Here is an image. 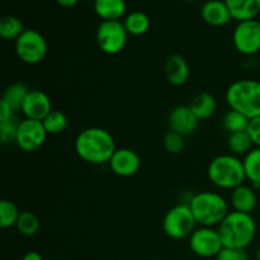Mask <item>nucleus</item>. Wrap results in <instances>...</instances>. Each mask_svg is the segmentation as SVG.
Masks as SVG:
<instances>
[{"label": "nucleus", "instance_id": "36", "mask_svg": "<svg viewBox=\"0 0 260 260\" xmlns=\"http://www.w3.org/2000/svg\"><path fill=\"white\" fill-rule=\"evenodd\" d=\"M22 260H43V258L37 251H29V253H27L23 256Z\"/></svg>", "mask_w": 260, "mask_h": 260}, {"label": "nucleus", "instance_id": "28", "mask_svg": "<svg viewBox=\"0 0 260 260\" xmlns=\"http://www.w3.org/2000/svg\"><path fill=\"white\" fill-rule=\"evenodd\" d=\"M48 135H58L63 132L68 127V117L61 111L52 109L42 121Z\"/></svg>", "mask_w": 260, "mask_h": 260}, {"label": "nucleus", "instance_id": "33", "mask_svg": "<svg viewBox=\"0 0 260 260\" xmlns=\"http://www.w3.org/2000/svg\"><path fill=\"white\" fill-rule=\"evenodd\" d=\"M248 134L250 136L251 141H253L254 146L260 147V116L255 118L250 119L248 126Z\"/></svg>", "mask_w": 260, "mask_h": 260}, {"label": "nucleus", "instance_id": "18", "mask_svg": "<svg viewBox=\"0 0 260 260\" xmlns=\"http://www.w3.org/2000/svg\"><path fill=\"white\" fill-rule=\"evenodd\" d=\"M94 12L102 19V22L108 20H121L126 13V2L124 0H94Z\"/></svg>", "mask_w": 260, "mask_h": 260}, {"label": "nucleus", "instance_id": "7", "mask_svg": "<svg viewBox=\"0 0 260 260\" xmlns=\"http://www.w3.org/2000/svg\"><path fill=\"white\" fill-rule=\"evenodd\" d=\"M15 53L28 65L40 63L47 55V41L36 29H25L15 41Z\"/></svg>", "mask_w": 260, "mask_h": 260}, {"label": "nucleus", "instance_id": "1", "mask_svg": "<svg viewBox=\"0 0 260 260\" xmlns=\"http://www.w3.org/2000/svg\"><path fill=\"white\" fill-rule=\"evenodd\" d=\"M116 150L113 136L102 127L83 129L75 140V152L83 161L89 164H107Z\"/></svg>", "mask_w": 260, "mask_h": 260}, {"label": "nucleus", "instance_id": "29", "mask_svg": "<svg viewBox=\"0 0 260 260\" xmlns=\"http://www.w3.org/2000/svg\"><path fill=\"white\" fill-rule=\"evenodd\" d=\"M20 213L22 212H19V210H18L14 203L10 202V201L3 200L0 202V228H15Z\"/></svg>", "mask_w": 260, "mask_h": 260}, {"label": "nucleus", "instance_id": "8", "mask_svg": "<svg viewBox=\"0 0 260 260\" xmlns=\"http://www.w3.org/2000/svg\"><path fill=\"white\" fill-rule=\"evenodd\" d=\"M96 43L102 52L107 55H117L124 48L128 38L123 22L121 20H108L102 22L96 29Z\"/></svg>", "mask_w": 260, "mask_h": 260}, {"label": "nucleus", "instance_id": "35", "mask_svg": "<svg viewBox=\"0 0 260 260\" xmlns=\"http://www.w3.org/2000/svg\"><path fill=\"white\" fill-rule=\"evenodd\" d=\"M56 3L62 8H73L78 4L79 0H56Z\"/></svg>", "mask_w": 260, "mask_h": 260}, {"label": "nucleus", "instance_id": "3", "mask_svg": "<svg viewBox=\"0 0 260 260\" xmlns=\"http://www.w3.org/2000/svg\"><path fill=\"white\" fill-rule=\"evenodd\" d=\"M197 225L215 228L229 215V203L223 196L216 192H198L188 202Z\"/></svg>", "mask_w": 260, "mask_h": 260}, {"label": "nucleus", "instance_id": "2", "mask_svg": "<svg viewBox=\"0 0 260 260\" xmlns=\"http://www.w3.org/2000/svg\"><path fill=\"white\" fill-rule=\"evenodd\" d=\"M223 248L246 249L256 236V222L250 213L231 211L217 226Z\"/></svg>", "mask_w": 260, "mask_h": 260}, {"label": "nucleus", "instance_id": "15", "mask_svg": "<svg viewBox=\"0 0 260 260\" xmlns=\"http://www.w3.org/2000/svg\"><path fill=\"white\" fill-rule=\"evenodd\" d=\"M201 17L211 27H223L233 19L225 0H208L201 9Z\"/></svg>", "mask_w": 260, "mask_h": 260}, {"label": "nucleus", "instance_id": "19", "mask_svg": "<svg viewBox=\"0 0 260 260\" xmlns=\"http://www.w3.org/2000/svg\"><path fill=\"white\" fill-rule=\"evenodd\" d=\"M233 19L238 22L255 19L260 13V0H225Z\"/></svg>", "mask_w": 260, "mask_h": 260}, {"label": "nucleus", "instance_id": "6", "mask_svg": "<svg viewBox=\"0 0 260 260\" xmlns=\"http://www.w3.org/2000/svg\"><path fill=\"white\" fill-rule=\"evenodd\" d=\"M197 221L188 203H179L170 208L162 220V230L173 240H183L192 235Z\"/></svg>", "mask_w": 260, "mask_h": 260}, {"label": "nucleus", "instance_id": "16", "mask_svg": "<svg viewBox=\"0 0 260 260\" xmlns=\"http://www.w3.org/2000/svg\"><path fill=\"white\" fill-rule=\"evenodd\" d=\"M230 203L233 211L243 213H250L255 210L256 203H258V197H256L255 189L249 185H240L231 190Z\"/></svg>", "mask_w": 260, "mask_h": 260}, {"label": "nucleus", "instance_id": "12", "mask_svg": "<svg viewBox=\"0 0 260 260\" xmlns=\"http://www.w3.org/2000/svg\"><path fill=\"white\" fill-rule=\"evenodd\" d=\"M109 168L116 175L128 178L136 174L141 167L140 156L131 149H117L109 160Z\"/></svg>", "mask_w": 260, "mask_h": 260}, {"label": "nucleus", "instance_id": "20", "mask_svg": "<svg viewBox=\"0 0 260 260\" xmlns=\"http://www.w3.org/2000/svg\"><path fill=\"white\" fill-rule=\"evenodd\" d=\"M190 109L200 121L211 118L217 108V102L215 96L210 93H200L192 99L189 104Z\"/></svg>", "mask_w": 260, "mask_h": 260}, {"label": "nucleus", "instance_id": "37", "mask_svg": "<svg viewBox=\"0 0 260 260\" xmlns=\"http://www.w3.org/2000/svg\"><path fill=\"white\" fill-rule=\"evenodd\" d=\"M256 260H260V246L258 249H256Z\"/></svg>", "mask_w": 260, "mask_h": 260}, {"label": "nucleus", "instance_id": "24", "mask_svg": "<svg viewBox=\"0 0 260 260\" xmlns=\"http://www.w3.org/2000/svg\"><path fill=\"white\" fill-rule=\"evenodd\" d=\"M253 146L254 144L251 141L250 136H249L248 131L235 132V134L229 135L228 147L231 154L235 155V156H239V155L245 156L249 151L254 149Z\"/></svg>", "mask_w": 260, "mask_h": 260}, {"label": "nucleus", "instance_id": "26", "mask_svg": "<svg viewBox=\"0 0 260 260\" xmlns=\"http://www.w3.org/2000/svg\"><path fill=\"white\" fill-rule=\"evenodd\" d=\"M249 122H250V119L246 116H244L243 113L234 111V109H229L222 118V126L230 135L235 134V132L246 131Z\"/></svg>", "mask_w": 260, "mask_h": 260}, {"label": "nucleus", "instance_id": "5", "mask_svg": "<svg viewBox=\"0 0 260 260\" xmlns=\"http://www.w3.org/2000/svg\"><path fill=\"white\" fill-rule=\"evenodd\" d=\"M226 102L230 109L238 111L253 119L260 116V81L241 79L231 84L226 90Z\"/></svg>", "mask_w": 260, "mask_h": 260}, {"label": "nucleus", "instance_id": "22", "mask_svg": "<svg viewBox=\"0 0 260 260\" xmlns=\"http://www.w3.org/2000/svg\"><path fill=\"white\" fill-rule=\"evenodd\" d=\"M28 93H29V89L24 84L14 83L5 89L2 101L9 104L10 108L14 112H19L22 111V107L24 104Z\"/></svg>", "mask_w": 260, "mask_h": 260}, {"label": "nucleus", "instance_id": "23", "mask_svg": "<svg viewBox=\"0 0 260 260\" xmlns=\"http://www.w3.org/2000/svg\"><path fill=\"white\" fill-rule=\"evenodd\" d=\"M124 28L131 36H142L150 29V18L144 12H132L124 18Z\"/></svg>", "mask_w": 260, "mask_h": 260}, {"label": "nucleus", "instance_id": "14", "mask_svg": "<svg viewBox=\"0 0 260 260\" xmlns=\"http://www.w3.org/2000/svg\"><path fill=\"white\" fill-rule=\"evenodd\" d=\"M51 111H52V103H51L50 96L45 91L38 90V89L29 90L22 107V113L24 114L25 118L43 121V118Z\"/></svg>", "mask_w": 260, "mask_h": 260}, {"label": "nucleus", "instance_id": "27", "mask_svg": "<svg viewBox=\"0 0 260 260\" xmlns=\"http://www.w3.org/2000/svg\"><path fill=\"white\" fill-rule=\"evenodd\" d=\"M15 228H17L18 233L20 235L30 238V236H35L38 233L41 228V222L35 213L29 212V211H24V212L20 213Z\"/></svg>", "mask_w": 260, "mask_h": 260}, {"label": "nucleus", "instance_id": "4", "mask_svg": "<svg viewBox=\"0 0 260 260\" xmlns=\"http://www.w3.org/2000/svg\"><path fill=\"white\" fill-rule=\"evenodd\" d=\"M208 179L220 189L234 190L246 180L243 160L233 154L216 156L207 169Z\"/></svg>", "mask_w": 260, "mask_h": 260}, {"label": "nucleus", "instance_id": "34", "mask_svg": "<svg viewBox=\"0 0 260 260\" xmlns=\"http://www.w3.org/2000/svg\"><path fill=\"white\" fill-rule=\"evenodd\" d=\"M14 113L15 112L10 108L9 104L5 103L4 101H0V123L9 121L14 117Z\"/></svg>", "mask_w": 260, "mask_h": 260}, {"label": "nucleus", "instance_id": "31", "mask_svg": "<svg viewBox=\"0 0 260 260\" xmlns=\"http://www.w3.org/2000/svg\"><path fill=\"white\" fill-rule=\"evenodd\" d=\"M162 144H164L165 150L168 152H170V154H180L185 147L184 136L173 131H169L165 134Z\"/></svg>", "mask_w": 260, "mask_h": 260}, {"label": "nucleus", "instance_id": "13", "mask_svg": "<svg viewBox=\"0 0 260 260\" xmlns=\"http://www.w3.org/2000/svg\"><path fill=\"white\" fill-rule=\"evenodd\" d=\"M200 119L194 116L189 106H178L170 112L168 118L169 131L177 132L182 136H189L197 129Z\"/></svg>", "mask_w": 260, "mask_h": 260}, {"label": "nucleus", "instance_id": "25", "mask_svg": "<svg viewBox=\"0 0 260 260\" xmlns=\"http://www.w3.org/2000/svg\"><path fill=\"white\" fill-rule=\"evenodd\" d=\"M22 20L14 15H5L0 19V36L7 41H17L24 32Z\"/></svg>", "mask_w": 260, "mask_h": 260}, {"label": "nucleus", "instance_id": "10", "mask_svg": "<svg viewBox=\"0 0 260 260\" xmlns=\"http://www.w3.org/2000/svg\"><path fill=\"white\" fill-rule=\"evenodd\" d=\"M233 42L238 52L253 56L260 52V22L256 19L238 22L233 33Z\"/></svg>", "mask_w": 260, "mask_h": 260}, {"label": "nucleus", "instance_id": "17", "mask_svg": "<svg viewBox=\"0 0 260 260\" xmlns=\"http://www.w3.org/2000/svg\"><path fill=\"white\" fill-rule=\"evenodd\" d=\"M164 71L167 80L174 86L184 85L189 79V65L180 55L170 56L165 62Z\"/></svg>", "mask_w": 260, "mask_h": 260}, {"label": "nucleus", "instance_id": "9", "mask_svg": "<svg viewBox=\"0 0 260 260\" xmlns=\"http://www.w3.org/2000/svg\"><path fill=\"white\" fill-rule=\"evenodd\" d=\"M188 244L193 254L200 258H216L223 245L220 234L213 228L200 226L188 238Z\"/></svg>", "mask_w": 260, "mask_h": 260}, {"label": "nucleus", "instance_id": "32", "mask_svg": "<svg viewBox=\"0 0 260 260\" xmlns=\"http://www.w3.org/2000/svg\"><path fill=\"white\" fill-rule=\"evenodd\" d=\"M216 260H249V254L246 249L222 248L215 258Z\"/></svg>", "mask_w": 260, "mask_h": 260}, {"label": "nucleus", "instance_id": "30", "mask_svg": "<svg viewBox=\"0 0 260 260\" xmlns=\"http://www.w3.org/2000/svg\"><path fill=\"white\" fill-rule=\"evenodd\" d=\"M19 123L20 121H18L15 117L10 118L9 121L0 123V141H2L3 145H8V144H12V142H15Z\"/></svg>", "mask_w": 260, "mask_h": 260}, {"label": "nucleus", "instance_id": "21", "mask_svg": "<svg viewBox=\"0 0 260 260\" xmlns=\"http://www.w3.org/2000/svg\"><path fill=\"white\" fill-rule=\"evenodd\" d=\"M244 169L246 179L251 183L253 188H260V147H254L244 156Z\"/></svg>", "mask_w": 260, "mask_h": 260}, {"label": "nucleus", "instance_id": "11", "mask_svg": "<svg viewBox=\"0 0 260 260\" xmlns=\"http://www.w3.org/2000/svg\"><path fill=\"white\" fill-rule=\"evenodd\" d=\"M47 135L42 121L24 118L18 127L15 145L25 152H35L43 146Z\"/></svg>", "mask_w": 260, "mask_h": 260}, {"label": "nucleus", "instance_id": "38", "mask_svg": "<svg viewBox=\"0 0 260 260\" xmlns=\"http://www.w3.org/2000/svg\"><path fill=\"white\" fill-rule=\"evenodd\" d=\"M187 2H197V0H187Z\"/></svg>", "mask_w": 260, "mask_h": 260}, {"label": "nucleus", "instance_id": "39", "mask_svg": "<svg viewBox=\"0 0 260 260\" xmlns=\"http://www.w3.org/2000/svg\"><path fill=\"white\" fill-rule=\"evenodd\" d=\"M259 22H260V20H259Z\"/></svg>", "mask_w": 260, "mask_h": 260}]
</instances>
